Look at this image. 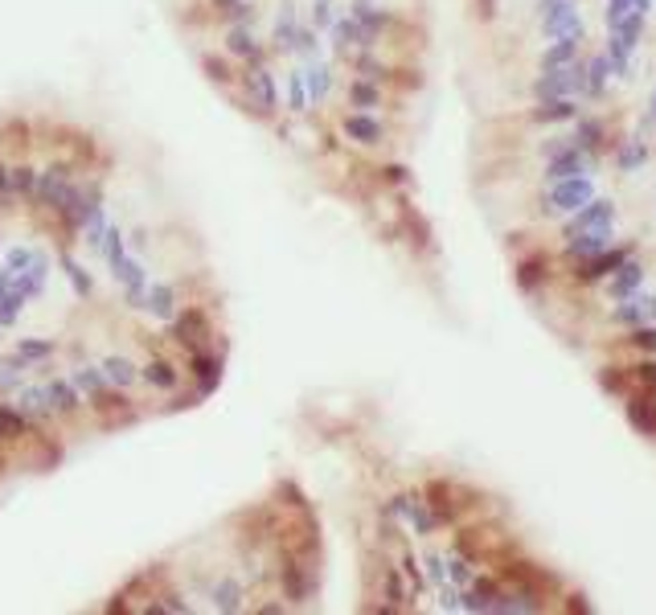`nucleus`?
I'll use <instances>...</instances> for the list:
<instances>
[{
  "mask_svg": "<svg viewBox=\"0 0 656 615\" xmlns=\"http://www.w3.org/2000/svg\"><path fill=\"white\" fill-rule=\"evenodd\" d=\"M423 497L426 505H431L435 513V526L439 529H452L464 521V513H468V492H464V484H455L452 476H431V480L423 484Z\"/></svg>",
  "mask_w": 656,
  "mask_h": 615,
  "instance_id": "f257e3e1",
  "label": "nucleus"
},
{
  "mask_svg": "<svg viewBox=\"0 0 656 615\" xmlns=\"http://www.w3.org/2000/svg\"><path fill=\"white\" fill-rule=\"evenodd\" d=\"M591 197H599L591 172H583V177H567V181H550L546 193H541V214L546 218H570V214H578Z\"/></svg>",
  "mask_w": 656,
  "mask_h": 615,
  "instance_id": "f03ea898",
  "label": "nucleus"
},
{
  "mask_svg": "<svg viewBox=\"0 0 656 615\" xmlns=\"http://www.w3.org/2000/svg\"><path fill=\"white\" fill-rule=\"evenodd\" d=\"M386 508H390L402 526H410V534L423 537V542L439 534V526H435V513H431V505H426L423 489H402V492H394V497L386 500Z\"/></svg>",
  "mask_w": 656,
  "mask_h": 615,
  "instance_id": "7ed1b4c3",
  "label": "nucleus"
},
{
  "mask_svg": "<svg viewBox=\"0 0 656 615\" xmlns=\"http://www.w3.org/2000/svg\"><path fill=\"white\" fill-rule=\"evenodd\" d=\"M636 238L632 242H620V247H607L604 255H595V259H583V263H570V279H575L578 287H599L607 275H612L615 267H620L623 259H632L636 255Z\"/></svg>",
  "mask_w": 656,
  "mask_h": 615,
  "instance_id": "20e7f679",
  "label": "nucleus"
},
{
  "mask_svg": "<svg viewBox=\"0 0 656 615\" xmlns=\"http://www.w3.org/2000/svg\"><path fill=\"white\" fill-rule=\"evenodd\" d=\"M513 284H517V292L521 295L538 300V295L554 284V259L541 247H533L529 255H521V259L513 263Z\"/></svg>",
  "mask_w": 656,
  "mask_h": 615,
  "instance_id": "39448f33",
  "label": "nucleus"
},
{
  "mask_svg": "<svg viewBox=\"0 0 656 615\" xmlns=\"http://www.w3.org/2000/svg\"><path fill=\"white\" fill-rule=\"evenodd\" d=\"M394 214H398V230H402V242H407L415 255H431L435 250V230H431V222H426V214L418 210L410 197H402L398 205H394Z\"/></svg>",
  "mask_w": 656,
  "mask_h": 615,
  "instance_id": "423d86ee",
  "label": "nucleus"
},
{
  "mask_svg": "<svg viewBox=\"0 0 656 615\" xmlns=\"http://www.w3.org/2000/svg\"><path fill=\"white\" fill-rule=\"evenodd\" d=\"M615 226H586L578 230L575 238H562V259L567 263H583V259H595V255H604L607 247H615Z\"/></svg>",
  "mask_w": 656,
  "mask_h": 615,
  "instance_id": "0eeeda50",
  "label": "nucleus"
},
{
  "mask_svg": "<svg viewBox=\"0 0 656 615\" xmlns=\"http://www.w3.org/2000/svg\"><path fill=\"white\" fill-rule=\"evenodd\" d=\"M615 218H620V205H615L612 197H591L578 214L562 218V238H575V234L586 230V226H615Z\"/></svg>",
  "mask_w": 656,
  "mask_h": 615,
  "instance_id": "6e6552de",
  "label": "nucleus"
},
{
  "mask_svg": "<svg viewBox=\"0 0 656 615\" xmlns=\"http://www.w3.org/2000/svg\"><path fill=\"white\" fill-rule=\"evenodd\" d=\"M341 132L345 140H353L357 148H381L386 144V124L373 111H345L341 116Z\"/></svg>",
  "mask_w": 656,
  "mask_h": 615,
  "instance_id": "1a4fd4ad",
  "label": "nucleus"
},
{
  "mask_svg": "<svg viewBox=\"0 0 656 615\" xmlns=\"http://www.w3.org/2000/svg\"><path fill=\"white\" fill-rule=\"evenodd\" d=\"M570 140H575L583 152H591L595 161H599L607 148H615V144H620L612 132H607V124L599 116H578L575 124H570Z\"/></svg>",
  "mask_w": 656,
  "mask_h": 615,
  "instance_id": "9d476101",
  "label": "nucleus"
},
{
  "mask_svg": "<svg viewBox=\"0 0 656 615\" xmlns=\"http://www.w3.org/2000/svg\"><path fill=\"white\" fill-rule=\"evenodd\" d=\"M591 169H595L591 152H583L578 144H570V148H562L558 156H550V161H546V172H541V177H546V185H550V181L583 177V172H591Z\"/></svg>",
  "mask_w": 656,
  "mask_h": 615,
  "instance_id": "9b49d317",
  "label": "nucleus"
},
{
  "mask_svg": "<svg viewBox=\"0 0 656 615\" xmlns=\"http://www.w3.org/2000/svg\"><path fill=\"white\" fill-rule=\"evenodd\" d=\"M644 263L636 259V255H632V259H623L620 267L612 271V275L604 279V292H607V300L612 303H620V300H628L632 292H640V287H644Z\"/></svg>",
  "mask_w": 656,
  "mask_h": 615,
  "instance_id": "f8f14e48",
  "label": "nucleus"
},
{
  "mask_svg": "<svg viewBox=\"0 0 656 615\" xmlns=\"http://www.w3.org/2000/svg\"><path fill=\"white\" fill-rule=\"evenodd\" d=\"M623 419H628L644 439H656V394L632 386V394L623 398Z\"/></svg>",
  "mask_w": 656,
  "mask_h": 615,
  "instance_id": "ddd939ff",
  "label": "nucleus"
},
{
  "mask_svg": "<svg viewBox=\"0 0 656 615\" xmlns=\"http://www.w3.org/2000/svg\"><path fill=\"white\" fill-rule=\"evenodd\" d=\"M541 33L550 37V42H583L586 25H583V17H578L575 0H570V5H562L558 13H550V17H541Z\"/></svg>",
  "mask_w": 656,
  "mask_h": 615,
  "instance_id": "4468645a",
  "label": "nucleus"
},
{
  "mask_svg": "<svg viewBox=\"0 0 656 615\" xmlns=\"http://www.w3.org/2000/svg\"><path fill=\"white\" fill-rule=\"evenodd\" d=\"M529 95H533V103H546V98H578V87H575V79H570V66H562V70H541L538 79H533Z\"/></svg>",
  "mask_w": 656,
  "mask_h": 615,
  "instance_id": "2eb2a0df",
  "label": "nucleus"
},
{
  "mask_svg": "<svg viewBox=\"0 0 656 615\" xmlns=\"http://www.w3.org/2000/svg\"><path fill=\"white\" fill-rule=\"evenodd\" d=\"M583 116L578 111V98H546V103H538V107L529 111V124H541V127H567L575 124V119Z\"/></svg>",
  "mask_w": 656,
  "mask_h": 615,
  "instance_id": "dca6fc26",
  "label": "nucleus"
},
{
  "mask_svg": "<svg viewBox=\"0 0 656 615\" xmlns=\"http://www.w3.org/2000/svg\"><path fill=\"white\" fill-rule=\"evenodd\" d=\"M345 103L353 111H373L378 116L381 107H386V90H381V82H370V79H353L345 90Z\"/></svg>",
  "mask_w": 656,
  "mask_h": 615,
  "instance_id": "f3484780",
  "label": "nucleus"
},
{
  "mask_svg": "<svg viewBox=\"0 0 656 615\" xmlns=\"http://www.w3.org/2000/svg\"><path fill=\"white\" fill-rule=\"evenodd\" d=\"M349 66H353L357 79H370V82H390V74H394V66L386 58H378V50H353Z\"/></svg>",
  "mask_w": 656,
  "mask_h": 615,
  "instance_id": "a211bd4d",
  "label": "nucleus"
},
{
  "mask_svg": "<svg viewBox=\"0 0 656 615\" xmlns=\"http://www.w3.org/2000/svg\"><path fill=\"white\" fill-rule=\"evenodd\" d=\"M615 70H612V58H607V50H599V54L586 58V98H604L607 87H612Z\"/></svg>",
  "mask_w": 656,
  "mask_h": 615,
  "instance_id": "6ab92c4d",
  "label": "nucleus"
},
{
  "mask_svg": "<svg viewBox=\"0 0 656 615\" xmlns=\"http://www.w3.org/2000/svg\"><path fill=\"white\" fill-rule=\"evenodd\" d=\"M595 382H599V390L612 394V398H628L632 394V366H615V361H607V366L595 369Z\"/></svg>",
  "mask_w": 656,
  "mask_h": 615,
  "instance_id": "aec40b11",
  "label": "nucleus"
},
{
  "mask_svg": "<svg viewBox=\"0 0 656 615\" xmlns=\"http://www.w3.org/2000/svg\"><path fill=\"white\" fill-rule=\"evenodd\" d=\"M612 321L623 324V329H636V324L648 321V292H632L628 300H620L612 308Z\"/></svg>",
  "mask_w": 656,
  "mask_h": 615,
  "instance_id": "412c9836",
  "label": "nucleus"
},
{
  "mask_svg": "<svg viewBox=\"0 0 656 615\" xmlns=\"http://www.w3.org/2000/svg\"><path fill=\"white\" fill-rule=\"evenodd\" d=\"M648 156H652V148H648L644 140H636V135H632V140H620V144H615V169H620V172L644 169Z\"/></svg>",
  "mask_w": 656,
  "mask_h": 615,
  "instance_id": "4be33fe9",
  "label": "nucleus"
},
{
  "mask_svg": "<svg viewBox=\"0 0 656 615\" xmlns=\"http://www.w3.org/2000/svg\"><path fill=\"white\" fill-rule=\"evenodd\" d=\"M476 574H480V562L468 558L460 545H452V550H447V579H452L455 587H468Z\"/></svg>",
  "mask_w": 656,
  "mask_h": 615,
  "instance_id": "5701e85b",
  "label": "nucleus"
},
{
  "mask_svg": "<svg viewBox=\"0 0 656 615\" xmlns=\"http://www.w3.org/2000/svg\"><path fill=\"white\" fill-rule=\"evenodd\" d=\"M623 345L640 357H656V324L644 321V324H636V329H628L623 332Z\"/></svg>",
  "mask_w": 656,
  "mask_h": 615,
  "instance_id": "b1692460",
  "label": "nucleus"
},
{
  "mask_svg": "<svg viewBox=\"0 0 656 615\" xmlns=\"http://www.w3.org/2000/svg\"><path fill=\"white\" fill-rule=\"evenodd\" d=\"M644 29H648V13H636V9H632L628 17H623L615 29H607V33H615L623 45H628V50H636L640 37H644Z\"/></svg>",
  "mask_w": 656,
  "mask_h": 615,
  "instance_id": "393cba45",
  "label": "nucleus"
},
{
  "mask_svg": "<svg viewBox=\"0 0 656 615\" xmlns=\"http://www.w3.org/2000/svg\"><path fill=\"white\" fill-rule=\"evenodd\" d=\"M578 58V42H550V50L541 54V70H562V66H570Z\"/></svg>",
  "mask_w": 656,
  "mask_h": 615,
  "instance_id": "a878e982",
  "label": "nucleus"
},
{
  "mask_svg": "<svg viewBox=\"0 0 656 615\" xmlns=\"http://www.w3.org/2000/svg\"><path fill=\"white\" fill-rule=\"evenodd\" d=\"M604 50H607V58H612L615 79L628 82V79H632V50H628V45H623L615 33H607V45H604Z\"/></svg>",
  "mask_w": 656,
  "mask_h": 615,
  "instance_id": "bb28decb",
  "label": "nucleus"
},
{
  "mask_svg": "<svg viewBox=\"0 0 656 615\" xmlns=\"http://www.w3.org/2000/svg\"><path fill=\"white\" fill-rule=\"evenodd\" d=\"M398 566H402V574H407V582H410V591H415V595H423V591L431 587V582H426V571H418V566H423V558H418V554H410L407 545L398 550Z\"/></svg>",
  "mask_w": 656,
  "mask_h": 615,
  "instance_id": "cd10ccee",
  "label": "nucleus"
},
{
  "mask_svg": "<svg viewBox=\"0 0 656 615\" xmlns=\"http://www.w3.org/2000/svg\"><path fill=\"white\" fill-rule=\"evenodd\" d=\"M423 571H426V582L431 587H439V582H447V554L444 550H435V545H423Z\"/></svg>",
  "mask_w": 656,
  "mask_h": 615,
  "instance_id": "c85d7f7f",
  "label": "nucleus"
},
{
  "mask_svg": "<svg viewBox=\"0 0 656 615\" xmlns=\"http://www.w3.org/2000/svg\"><path fill=\"white\" fill-rule=\"evenodd\" d=\"M304 82H308L312 98H316V103H324L328 90H333V70H328L324 62H312V66H308V74H304Z\"/></svg>",
  "mask_w": 656,
  "mask_h": 615,
  "instance_id": "c756f323",
  "label": "nucleus"
},
{
  "mask_svg": "<svg viewBox=\"0 0 656 615\" xmlns=\"http://www.w3.org/2000/svg\"><path fill=\"white\" fill-rule=\"evenodd\" d=\"M378 177H381V185H390V189H410V185H415V177H410V164H402V161L381 164Z\"/></svg>",
  "mask_w": 656,
  "mask_h": 615,
  "instance_id": "7c9ffc66",
  "label": "nucleus"
},
{
  "mask_svg": "<svg viewBox=\"0 0 656 615\" xmlns=\"http://www.w3.org/2000/svg\"><path fill=\"white\" fill-rule=\"evenodd\" d=\"M435 607H439V611H464V587H455L452 579L439 582V587H435Z\"/></svg>",
  "mask_w": 656,
  "mask_h": 615,
  "instance_id": "2f4dec72",
  "label": "nucleus"
},
{
  "mask_svg": "<svg viewBox=\"0 0 656 615\" xmlns=\"http://www.w3.org/2000/svg\"><path fill=\"white\" fill-rule=\"evenodd\" d=\"M632 386L656 394V357H640L636 366H632Z\"/></svg>",
  "mask_w": 656,
  "mask_h": 615,
  "instance_id": "473e14b6",
  "label": "nucleus"
},
{
  "mask_svg": "<svg viewBox=\"0 0 656 615\" xmlns=\"http://www.w3.org/2000/svg\"><path fill=\"white\" fill-rule=\"evenodd\" d=\"M287 111H292V116H304V111H308V82H304V74H292V79H287Z\"/></svg>",
  "mask_w": 656,
  "mask_h": 615,
  "instance_id": "72a5a7b5",
  "label": "nucleus"
},
{
  "mask_svg": "<svg viewBox=\"0 0 656 615\" xmlns=\"http://www.w3.org/2000/svg\"><path fill=\"white\" fill-rule=\"evenodd\" d=\"M201 66H205V74H210V79L218 82V87H230V82H234V70H230V62H226V58L205 54V58H201Z\"/></svg>",
  "mask_w": 656,
  "mask_h": 615,
  "instance_id": "f704fd0d",
  "label": "nucleus"
},
{
  "mask_svg": "<svg viewBox=\"0 0 656 615\" xmlns=\"http://www.w3.org/2000/svg\"><path fill=\"white\" fill-rule=\"evenodd\" d=\"M312 25L316 29H333L337 17H333V0H312Z\"/></svg>",
  "mask_w": 656,
  "mask_h": 615,
  "instance_id": "c9c22d12",
  "label": "nucleus"
},
{
  "mask_svg": "<svg viewBox=\"0 0 656 615\" xmlns=\"http://www.w3.org/2000/svg\"><path fill=\"white\" fill-rule=\"evenodd\" d=\"M632 13V0H607V29H615Z\"/></svg>",
  "mask_w": 656,
  "mask_h": 615,
  "instance_id": "e433bc0d",
  "label": "nucleus"
},
{
  "mask_svg": "<svg viewBox=\"0 0 656 615\" xmlns=\"http://www.w3.org/2000/svg\"><path fill=\"white\" fill-rule=\"evenodd\" d=\"M570 144H575V140H570V132H562V135H550V140L541 144V156L550 161V156H558V152H562V148H570Z\"/></svg>",
  "mask_w": 656,
  "mask_h": 615,
  "instance_id": "4c0bfd02",
  "label": "nucleus"
},
{
  "mask_svg": "<svg viewBox=\"0 0 656 615\" xmlns=\"http://www.w3.org/2000/svg\"><path fill=\"white\" fill-rule=\"evenodd\" d=\"M562 5H570V0H538V17H550V13H558Z\"/></svg>",
  "mask_w": 656,
  "mask_h": 615,
  "instance_id": "58836bf2",
  "label": "nucleus"
},
{
  "mask_svg": "<svg viewBox=\"0 0 656 615\" xmlns=\"http://www.w3.org/2000/svg\"><path fill=\"white\" fill-rule=\"evenodd\" d=\"M476 13L488 21V17H492V0H476Z\"/></svg>",
  "mask_w": 656,
  "mask_h": 615,
  "instance_id": "ea45409f",
  "label": "nucleus"
},
{
  "mask_svg": "<svg viewBox=\"0 0 656 615\" xmlns=\"http://www.w3.org/2000/svg\"><path fill=\"white\" fill-rule=\"evenodd\" d=\"M652 5H656V0H632V9H636V13H652Z\"/></svg>",
  "mask_w": 656,
  "mask_h": 615,
  "instance_id": "a19ab883",
  "label": "nucleus"
},
{
  "mask_svg": "<svg viewBox=\"0 0 656 615\" xmlns=\"http://www.w3.org/2000/svg\"><path fill=\"white\" fill-rule=\"evenodd\" d=\"M648 321L656 324V292H648Z\"/></svg>",
  "mask_w": 656,
  "mask_h": 615,
  "instance_id": "79ce46f5",
  "label": "nucleus"
},
{
  "mask_svg": "<svg viewBox=\"0 0 656 615\" xmlns=\"http://www.w3.org/2000/svg\"><path fill=\"white\" fill-rule=\"evenodd\" d=\"M648 111H652V119H656V90H652V103H648Z\"/></svg>",
  "mask_w": 656,
  "mask_h": 615,
  "instance_id": "37998d69",
  "label": "nucleus"
}]
</instances>
